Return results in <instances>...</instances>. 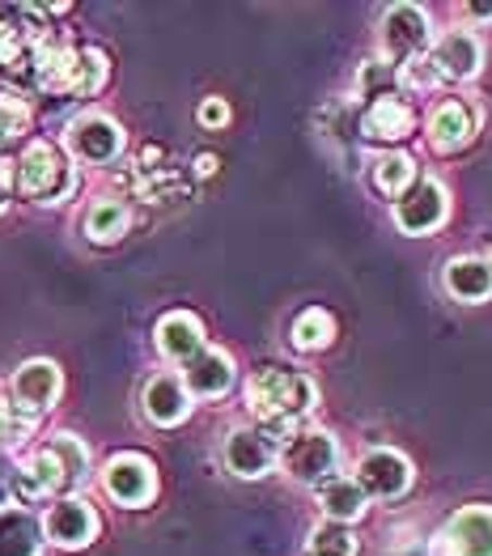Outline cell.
<instances>
[{"mask_svg":"<svg viewBox=\"0 0 492 556\" xmlns=\"http://www.w3.org/2000/svg\"><path fill=\"white\" fill-rule=\"evenodd\" d=\"M247 404H251L255 417L264 420L268 438H276V433L289 438L298 429V420L318 404V387L306 374L264 366V370L251 374V382H247Z\"/></svg>","mask_w":492,"mask_h":556,"instance_id":"obj_1","label":"cell"},{"mask_svg":"<svg viewBox=\"0 0 492 556\" xmlns=\"http://www.w3.org/2000/svg\"><path fill=\"white\" fill-rule=\"evenodd\" d=\"M13 187L22 200H35V204H60L73 187H77V175H73V162L60 144L51 140H30L17 162H13Z\"/></svg>","mask_w":492,"mask_h":556,"instance_id":"obj_2","label":"cell"},{"mask_svg":"<svg viewBox=\"0 0 492 556\" xmlns=\"http://www.w3.org/2000/svg\"><path fill=\"white\" fill-rule=\"evenodd\" d=\"M276 464L285 467V476H293L298 484H323L340 464V446L323 429H293L285 438V446L276 451Z\"/></svg>","mask_w":492,"mask_h":556,"instance_id":"obj_3","label":"cell"},{"mask_svg":"<svg viewBox=\"0 0 492 556\" xmlns=\"http://www.w3.org/2000/svg\"><path fill=\"white\" fill-rule=\"evenodd\" d=\"M378 39H382V51H387V60L391 64H416V60H425V51L433 47V30H429V13L425 9H416V4H391L387 13H382V30H378Z\"/></svg>","mask_w":492,"mask_h":556,"instance_id":"obj_4","label":"cell"},{"mask_svg":"<svg viewBox=\"0 0 492 556\" xmlns=\"http://www.w3.org/2000/svg\"><path fill=\"white\" fill-rule=\"evenodd\" d=\"M64 144H68V153H73L77 162H86V166H111V162L124 153V128H119L111 115H102V111H86V115H77V119L68 124Z\"/></svg>","mask_w":492,"mask_h":556,"instance_id":"obj_5","label":"cell"},{"mask_svg":"<svg viewBox=\"0 0 492 556\" xmlns=\"http://www.w3.org/2000/svg\"><path fill=\"white\" fill-rule=\"evenodd\" d=\"M43 540L64 548V553H81L98 540V514L86 497H55L51 510L43 514Z\"/></svg>","mask_w":492,"mask_h":556,"instance_id":"obj_6","label":"cell"},{"mask_svg":"<svg viewBox=\"0 0 492 556\" xmlns=\"http://www.w3.org/2000/svg\"><path fill=\"white\" fill-rule=\"evenodd\" d=\"M429 556H492V506H467L433 535Z\"/></svg>","mask_w":492,"mask_h":556,"instance_id":"obj_7","label":"cell"},{"mask_svg":"<svg viewBox=\"0 0 492 556\" xmlns=\"http://www.w3.org/2000/svg\"><path fill=\"white\" fill-rule=\"evenodd\" d=\"M102 489H106V497L111 502H119V506H128V510H140V506H149L153 502V493H157V467L149 464L144 455H115L111 464L102 467Z\"/></svg>","mask_w":492,"mask_h":556,"instance_id":"obj_8","label":"cell"},{"mask_svg":"<svg viewBox=\"0 0 492 556\" xmlns=\"http://www.w3.org/2000/svg\"><path fill=\"white\" fill-rule=\"evenodd\" d=\"M60 391H64L60 366L47 362V357H35V362H26V366L13 370V382H9L13 404H9V408H17V413H26V417L39 420L47 408L60 400Z\"/></svg>","mask_w":492,"mask_h":556,"instance_id":"obj_9","label":"cell"},{"mask_svg":"<svg viewBox=\"0 0 492 556\" xmlns=\"http://www.w3.org/2000/svg\"><path fill=\"white\" fill-rule=\"evenodd\" d=\"M425 64L438 81H471L484 68V43L471 30H450L425 51Z\"/></svg>","mask_w":492,"mask_h":556,"instance_id":"obj_10","label":"cell"},{"mask_svg":"<svg viewBox=\"0 0 492 556\" xmlns=\"http://www.w3.org/2000/svg\"><path fill=\"white\" fill-rule=\"evenodd\" d=\"M450 213V195L438 179H416L395 200V226L403 233H433Z\"/></svg>","mask_w":492,"mask_h":556,"instance_id":"obj_11","label":"cell"},{"mask_svg":"<svg viewBox=\"0 0 492 556\" xmlns=\"http://www.w3.org/2000/svg\"><path fill=\"white\" fill-rule=\"evenodd\" d=\"M357 484L365 497H378V502H395L412 489V464L403 459L400 451L391 446H378L369 451L357 464Z\"/></svg>","mask_w":492,"mask_h":556,"instance_id":"obj_12","label":"cell"},{"mask_svg":"<svg viewBox=\"0 0 492 556\" xmlns=\"http://www.w3.org/2000/svg\"><path fill=\"white\" fill-rule=\"evenodd\" d=\"M276 442H272L264 429H234L225 438V467L238 476V480H260L276 467Z\"/></svg>","mask_w":492,"mask_h":556,"instance_id":"obj_13","label":"cell"},{"mask_svg":"<svg viewBox=\"0 0 492 556\" xmlns=\"http://www.w3.org/2000/svg\"><path fill=\"white\" fill-rule=\"evenodd\" d=\"M476 106L471 102H463V98H446V102H438L433 111H429V119H425V137L429 144L438 149V153H454V149H463L467 140L476 137Z\"/></svg>","mask_w":492,"mask_h":556,"instance_id":"obj_14","label":"cell"},{"mask_svg":"<svg viewBox=\"0 0 492 556\" xmlns=\"http://www.w3.org/2000/svg\"><path fill=\"white\" fill-rule=\"evenodd\" d=\"M179 378L191 400H222L225 391L234 387V362H229V353L204 344V349L182 366Z\"/></svg>","mask_w":492,"mask_h":556,"instance_id":"obj_15","label":"cell"},{"mask_svg":"<svg viewBox=\"0 0 492 556\" xmlns=\"http://www.w3.org/2000/svg\"><path fill=\"white\" fill-rule=\"evenodd\" d=\"M60 493H68V484H64V471H60L55 455L47 446H39L30 459H22L13 467V497L47 502V497H60Z\"/></svg>","mask_w":492,"mask_h":556,"instance_id":"obj_16","label":"cell"},{"mask_svg":"<svg viewBox=\"0 0 492 556\" xmlns=\"http://www.w3.org/2000/svg\"><path fill=\"white\" fill-rule=\"evenodd\" d=\"M140 408H144V417L153 420V425L171 429V425L187 420L191 395H187L179 374H153V378L144 382V391H140Z\"/></svg>","mask_w":492,"mask_h":556,"instance_id":"obj_17","label":"cell"},{"mask_svg":"<svg viewBox=\"0 0 492 556\" xmlns=\"http://www.w3.org/2000/svg\"><path fill=\"white\" fill-rule=\"evenodd\" d=\"M153 340H157V353H162L166 362L187 366V362L204 349V324H200L195 315H187V311H171V315L157 319Z\"/></svg>","mask_w":492,"mask_h":556,"instance_id":"obj_18","label":"cell"},{"mask_svg":"<svg viewBox=\"0 0 492 556\" xmlns=\"http://www.w3.org/2000/svg\"><path fill=\"white\" fill-rule=\"evenodd\" d=\"M412 128H416V115H412V106L403 102L400 93L374 98L365 106V115H361V132L369 140H403L412 137Z\"/></svg>","mask_w":492,"mask_h":556,"instance_id":"obj_19","label":"cell"},{"mask_svg":"<svg viewBox=\"0 0 492 556\" xmlns=\"http://www.w3.org/2000/svg\"><path fill=\"white\" fill-rule=\"evenodd\" d=\"M318 506L327 514V522H340V527H353L365 506H369V497L361 493V484L353 476H327L323 484H318Z\"/></svg>","mask_w":492,"mask_h":556,"instance_id":"obj_20","label":"cell"},{"mask_svg":"<svg viewBox=\"0 0 492 556\" xmlns=\"http://www.w3.org/2000/svg\"><path fill=\"white\" fill-rule=\"evenodd\" d=\"M43 553V522L30 510H0V556H39Z\"/></svg>","mask_w":492,"mask_h":556,"instance_id":"obj_21","label":"cell"},{"mask_svg":"<svg viewBox=\"0 0 492 556\" xmlns=\"http://www.w3.org/2000/svg\"><path fill=\"white\" fill-rule=\"evenodd\" d=\"M446 289L458 302H484L492 298V264L480 255H463L446 264Z\"/></svg>","mask_w":492,"mask_h":556,"instance_id":"obj_22","label":"cell"},{"mask_svg":"<svg viewBox=\"0 0 492 556\" xmlns=\"http://www.w3.org/2000/svg\"><path fill=\"white\" fill-rule=\"evenodd\" d=\"M128 222H133V213H128V204L124 200H115V195H106V200H93L90 213H86V238L90 242H119L124 233H128Z\"/></svg>","mask_w":492,"mask_h":556,"instance_id":"obj_23","label":"cell"},{"mask_svg":"<svg viewBox=\"0 0 492 556\" xmlns=\"http://www.w3.org/2000/svg\"><path fill=\"white\" fill-rule=\"evenodd\" d=\"M47 451L55 455V464H60V471H64L68 493L81 489V484L90 480V451H86L81 438H73V433H55V438L47 442Z\"/></svg>","mask_w":492,"mask_h":556,"instance_id":"obj_24","label":"cell"},{"mask_svg":"<svg viewBox=\"0 0 492 556\" xmlns=\"http://www.w3.org/2000/svg\"><path fill=\"white\" fill-rule=\"evenodd\" d=\"M416 179H420V175H416V162H412L407 153H378V157H374V187H378V191H387V195L400 200Z\"/></svg>","mask_w":492,"mask_h":556,"instance_id":"obj_25","label":"cell"},{"mask_svg":"<svg viewBox=\"0 0 492 556\" xmlns=\"http://www.w3.org/2000/svg\"><path fill=\"white\" fill-rule=\"evenodd\" d=\"M293 349H302V353H318V349H327L331 344V336H336V319L327 315V311H302L298 319H293Z\"/></svg>","mask_w":492,"mask_h":556,"instance_id":"obj_26","label":"cell"},{"mask_svg":"<svg viewBox=\"0 0 492 556\" xmlns=\"http://www.w3.org/2000/svg\"><path fill=\"white\" fill-rule=\"evenodd\" d=\"M30 132V102L22 93L0 90V149Z\"/></svg>","mask_w":492,"mask_h":556,"instance_id":"obj_27","label":"cell"},{"mask_svg":"<svg viewBox=\"0 0 492 556\" xmlns=\"http://www.w3.org/2000/svg\"><path fill=\"white\" fill-rule=\"evenodd\" d=\"M311 556H357V535H353V527H340V522L314 527Z\"/></svg>","mask_w":492,"mask_h":556,"instance_id":"obj_28","label":"cell"},{"mask_svg":"<svg viewBox=\"0 0 492 556\" xmlns=\"http://www.w3.org/2000/svg\"><path fill=\"white\" fill-rule=\"evenodd\" d=\"M35 425H39L35 417H26V413H17V408L0 404V455L17 451V446H22V442L35 433Z\"/></svg>","mask_w":492,"mask_h":556,"instance_id":"obj_29","label":"cell"},{"mask_svg":"<svg viewBox=\"0 0 492 556\" xmlns=\"http://www.w3.org/2000/svg\"><path fill=\"white\" fill-rule=\"evenodd\" d=\"M102 81H106V55L93 51V47L77 51V86H73V93H98Z\"/></svg>","mask_w":492,"mask_h":556,"instance_id":"obj_30","label":"cell"},{"mask_svg":"<svg viewBox=\"0 0 492 556\" xmlns=\"http://www.w3.org/2000/svg\"><path fill=\"white\" fill-rule=\"evenodd\" d=\"M391 81H395V77H391V68H387V64H365V68H361V93H365L369 102L391 90Z\"/></svg>","mask_w":492,"mask_h":556,"instance_id":"obj_31","label":"cell"},{"mask_svg":"<svg viewBox=\"0 0 492 556\" xmlns=\"http://www.w3.org/2000/svg\"><path fill=\"white\" fill-rule=\"evenodd\" d=\"M225 119H229V106H225L222 98H209V102L200 106V124H204V128H222Z\"/></svg>","mask_w":492,"mask_h":556,"instance_id":"obj_32","label":"cell"},{"mask_svg":"<svg viewBox=\"0 0 492 556\" xmlns=\"http://www.w3.org/2000/svg\"><path fill=\"white\" fill-rule=\"evenodd\" d=\"M9 497H13V467L4 464V455H0V510L9 506Z\"/></svg>","mask_w":492,"mask_h":556,"instance_id":"obj_33","label":"cell"},{"mask_svg":"<svg viewBox=\"0 0 492 556\" xmlns=\"http://www.w3.org/2000/svg\"><path fill=\"white\" fill-rule=\"evenodd\" d=\"M9 191H13V162L0 157V208L9 204Z\"/></svg>","mask_w":492,"mask_h":556,"instance_id":"obj_34","label":"cell"},{"mask_svg":"<svg viewBox=\"0 0 492 556\" xmlns=\"http://www.w3.org/2000/svg\"><path fill=\"white\" fill-rule=\"evenodd\" d=\"M467 17H480V22H492V4H463Z\"/></svg>","mask_w":492,"mask_h":556,"instance_id":"obj_35","label":"cell"},{"mask_svg":"<svg viewBox=\"0 0 492 556\" xmlns=\"http://www.w3.org/2000/svg\"><path fill=\"white\" fill-rule=\"evenodd\" d=\"M195 170H200V175H213V170H217V157H213V153L195 157Z\"/></svg>","mask_w":492,"mask_h":556,"instance_id":"obj_36","label":"cell"}]
</instances>
